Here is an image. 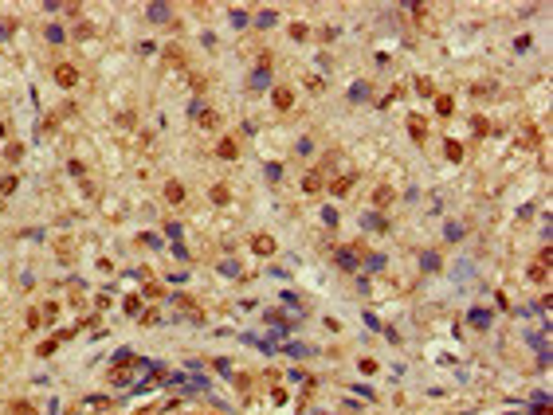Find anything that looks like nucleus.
I'll use <instances>...</instances> for the list:
<instances>
[{
  "label": "nucleus",
  "instance_id": "obj_8",
  "mask_svg": "<svg viewBox=\"0 0 553 415\" xmlns=\"http://www.w3.org/2000/svg\"><path fill=\"white\" fill-rule=\"evenodd\" d=\"M330 192H333V196H345V192H349V176H341V180H333V184H330Z\"/></svg>",
  "mask_w": 553,
  "mask_h": 415
},
{
  "label": "nucleus",
  "instance_id": "obj_11",
  "mask_svg": "<svg viewBox=\"0 0 553 415\" xmlns=\"http://www.w3.org/2000/svg\"><path fill=\"white\" fill-rule=\"evenodd\" d=\"M447 239L459 243V239H463V227H459V223H447Z\"/></svg>",
  "mask_w": 553,
  "mask_h": 415
},
{
  "label": "nucleus",
  "instance_id": "obj_1",
  "mask_svg": "<svg viewBox=\"0 0 553 415\" xmlns=\"http://www.w3.org/2000/svg\"><path fill=\"white\" fill-rule=\"evenodd\" d=\"M75 79H79V75H75V67H67V63H63V67H55V83H59V86H75Z\"/></svg>",
  "mask_w": 553,
  "mask_h": 415
},
{
  "label": "nucleus",
  "instance_id": "obj_16",
  "mask_svg": "<svg viewBox=\"0 0 553 415\" xmlns=\"http://www.w3.org/2000/svg\"><path fill=\"white\" fill-rule=\"evenodd\" d=\"M447 157H451V161H459V157H463V149H459L455 141H447Z\"/></svg>",
  "mask_w": 553,
  "mask_h": 415
},
{
  "label": "nucleus",
  "instance_id": "obj_9",
  "mask_svg": "<svg viewBox=\"0 0 553 415\" xmlns=\"http://www.w3.org/2000/svg\"><path fill=\"white\" fill-rule=\"evenodd\" d=\"M165 196L173 200V204H181V200H184V188H181V184H169V188H165Z\"/></svg>",
  "mask_w": 553,
  "mask_h": 415
},
{
  "label": "nucleus",
  "instance_id": "obj_4",
  "mask_svg": "<svg viewBox=\"0 0 553 415\" xmlns=\"http://www.w3.org/2000/svg\"><path fill=\"white\" fill-rule=\"evenodd\" d=\"M267 83H271V79H267V67H259V71L251 75V86H255V90H263Z\"/></svg>",
  "mask_w": 553,
  "mask_h": 415
},
{
  "label": "nucleus",
  "instance_id": "obj_10",
  "mask_svg": "<svg viewBox=\"0 0 553 415\" xmlns=\"http://www.w3.org/2000/svg\"><path fill=\"white\" fill-rule=\"evenodd\" d=\"M388 200H392V192H388V188H377V192H373V204H377V208H385Z\"/></svg>",
  "mask_w": 553,
  "mask_h": 415
},
{
  "label": "nucleus",
  "instance_id": "obj_5",
  "mask_svg": "<svg viewBox=\"0 0 553 415\" xmlns=\"http://www.w3.org/2000/svg\"><path fill=\"white\" fill-rule=\"evenodd\" d=\"M361 223H365L369 231H385V219H381V215H373V211H369V215H365Z\"/></svg>",
  "mask_w": 553,
  "mask_h": 415
},
{
  "label": "nucleus",
  "instance_id": "obj_6",
  "mask_svg": "<svg viewBox=\"0 0 553 415\" xmlns=\"http://www.w3.org/2000/svg\"><path fill=\"white\" fill-rule=\"evenodd\" d=\"M149 20H169V4H149Z\"/></svg>",
  "mask_w": 553,
  "mask_h": 415
},
{
  "label": "nucleus",
  "instance_id": "obj_13",
  "mask_svg": "<svg viewBox=\"0 0 553 415\" xmlns=\"http://www.w3.org/2000/svg\"><path fill=\"white\" fill-rule=\"evenodd\" d=\"M275 102H278V110H286L290 106V90H275Z\"/></svg>",
  "mask_w": 553,
  "mask_h": 415
},
{
  "label": "nucleus",
  "instance_id": "obj_12",
  "mask_svg": "<svg viewBox=\"0 0 553 415\" xmlns=\"http://www.w3.org/2000/svg\"><path fill=\"white\" fill-rule=\"evenodd\" d=\"M286 357H310L306 345H286Z\"/></svg>",
  "mask_w": 553,
  "mask_h": 415
},
{
  "label": "nucleus",
  "instance_id": "obj_7",
  "mask_svg": "<svg viewBox=\"0 0 553 415\" xmlns=\"http://www.w3.org/2000/svg\"><path fill=\"white\" fill-rule=\"evenodd\" d=\"M337 266H341V270H353V266H357L353 251H341V255H337Z\"/></svg>",
  "mask_w": 553,
  "mask_h": 415
},
{
  "label": "nucleus",
  "instance_id": "obj_2",
  "mask_svg": "<svg viewBox=\"0 0 553 415\" xmlns=\"http://www.w3.org/2000/svg\"><path fill=\"white\" fill-rule=\"evenodd\" d=\"M255 251H259V255H271V251H275V239H271V235H259V239H255Z\"/></svg>",
  "mask_w": 553,
  "mask_h": 415
},
{
  "label": "nucleus",
  "instance_id": "obj_14",
  "mask_svg": "<svg viewBox=\"0 0 553 415\" xmlns=\"http://www.w3.org/2000/svg\"><path fill=\"white\" fill-rule=\"evenodd\" d=\"M436 110H440V114H451V98H447V94H440V98H436Z\"/></svg>",
  "mask_w": 553,
  "mask_h": 415
},
{
  "label": "nucleus",
  "instance_id": "obj_17",
  "mask_svg": "<svg viewBox=\"0 0 553 415\" xmlns=\"http://www.w3.org/2000/svg\"><path fill=\"white\" fill-rule=\"evenodd\" d=\"M0 137H4V125H0Z\"/></svg>",
  "mask_w": 553,
  "mask_h": 415
},
{
  "label": "nucleus",
  "instance_id": "obj_3",
  "mask_svg": "<svg viewBox=\"0 0 553 415\" xmlns=\"http://www.w3.org/2000/svg\"><path fill=\"white\" fill-rule=\"evenodd\" d=\"M471 321H475V329H487V325H491V313L487 310H471Z\"/></svg>",
  "mask_w": 553,
  "mask_h": 415
},
{
  "label": "nucleus",
  "instance_id": "obj_15",
  "mask_svg": "<svg viewBox=\"0 0 553 415\" xmlns=\"http://www.w3.org/2000/svg\"><path fill=\"white\" fill-rule=\"evenodd\" d=\"M47 40L51 43H63V28H47Z\"/></svg>",
  "mask_w": 553,
  "mask_h": 415
}]
</instances>
